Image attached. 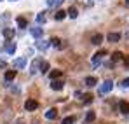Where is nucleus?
I'll list each match as a JSON object with an SVG mask.
<instances>
[{"label": "nucleus", "mask_w": 129, "mask_h": 124, "mask_svg": "<svg viewBox=\"0 0 129 124\" xmlns=\"http://www.w3.org/2000/svg\"><path fill=\"white\" fill-rule=\"evenodd\" d=\"M112 87H113V82H112V81H105V82L100 86V94H107V93H110Z\"/></svg>", "instance_id": "nucleus-1"}, {"label": "nucleus", "mask_w": 129, "mask_h": 124, "mask_svg": "<svg viewBox=\"0 0 129 124\" xmlns=\"http://www.w3.org/2000/svg\"><path fill=\"white\" fill-rule=\"evenodd\" d=\"M24 108H26L28 112H31V110H37V108H39V103H37L35 100H26V103H24Z\"/></svg>", "instance_id": "nucleus-2"}, {"label": "nucleus", "mask_w": 129, "mask_h": 124, "mask_svg": "<svg viewBox=\"0 0 129 124\" xmlns=\"http://www.w3.org/2000/svg\"><path fill=\"white\" fill-rule=\"evenodd\" d=\"M63 81H56V79H52V82H51V87L54 89V91H59V89H63Z\"/></svg>", "instance_id": "nucleus-3"}, {"label": "nucleus", "mask_w": 129, "mask_h": 124, "mask_svg": "<svg viewBox=\"0 0 129 124\" xmlns=\"http://www.w3.org/2000/svg\"><path fill=\"white\" fill-rule=\"evenodd\" d=\"M119 110H120L124 115H127L129 114V103L127 102H120V103H119Z\"/></svg>", "instance_id": "nucleus-4"}, {"label": "nucleus", "mask_w": 129, "mask_h": 124, "mask_svg": "<svg viewBox=\"0 0 129 124\" xmlns=\"http://www.w3.org/2000/svg\"><path fill=\"white\" fill-rule=\"evenodd\" d=\"M26 65V58H18V60H14V68H23Z\"/></svg>", "instance_id": "nucleus-5"}, {"label": "nucleus", "mask_w": 129, "mask_h": 124, "mask_svg": "<svg viewBox=\"0 0 129 124\" xmlns=\"http://www.w3.org/2000/svg\"><path fill=\"white\" fill-rule=\"evenodd\" d=\"M101 40H103V35H101V33H96V35H92V39H91V42H92L94 45H100Z\"/></svg>", "instance_id": "nucleus-6"}, {"label": "nucleus", "mask_w": 129, "mask_h": 124, "mask_svg": "<svg viewBox=\"0 0 129 124\" xmlns=\"http://www.w3.org/2000/svg\"><path fill=\"white\" fill-rule=\"evenodd\" d=\"M56 115H58V110H56V108H49V110L45 112V117H47V119H56Z\"/></svg>", "instance_id": "nucleus-7"}, {"label": "nucleus", "mask_w": 129, "mask_h": 124, "mask_svg": "<svg viewBox=\"0 0 129 124\" xmlns=\"http://www.w3.org/2000/svg\"><path fill=\"white\" fill-rule=\"evenodd\" d=\"M94 119H96V114H94L92 110H91V112H87V115H86V124H91Z\"/></svg>", "instance_id": "nucleus-8"}, {"label": "nucleus", "mask_w": 129, "mask_h": 124, "mask_svg": "<svg viewBox=\"0 0 129 124\" xmlns=\"http://www.w3.org/2000/svg\"><path fill=\"white\" fill-rule=\"evenodd\" d=\"M120 60H124V54H122V53H119V51H117V53H113V54H112V61L115 63V61H120Z\"/></svg>", "instance_id": "nucleus-9"}, {"label": "nucleus", "mask_w": 129, "mask_h": 124, "mask_svg": "<svg viewBox=\"0 0 129 124\" xmlns=\"http://www.w3.org/2000/svg\"><path fill=\"white\" fill-rule=\"evenodd\" d=\"M108 40L110 42H119L120 40V33H108Z\"/></svg>", "instance_id": "nucleus-10"}, {"label": "nucleus", "mask_w": 129, "mask_h": 124, "mask_svg": "<svg viewBox=\"0 0 129 124\" xmlns=\"http://www.w3.org/2000/svg\"><path fill=\"white\" fill-rule=\"evenodd\" d=\"M16 77V70H9V72H5V81L9 82V81H12Z\"/></svg>", "instance_id": "nucleus-11"}, {"label": "nucleus", "mask_w": 129, "mask_h": 124, "mask_svg": "<svg viewBox=\"0 0 129 124\" xmlns=\"http://www.w3.org/2000/svg\"><path fill=\"white\" fill-rule=\"evenodd\" d=\"M96 77H87L86 79V86H89V87H92V86H96Z\"/></svg>", "instance_id": "nucleus-12"}, {"label": "nucleus", "mask_w": 129, "mask_h": 124, "mask_svg": "<svg viewBox=\"0 0 129 124\" xmlns=\"http://www.w3.org/2000/svg\"><path fill=\"white\" fill-rule=\"evenodd\" d=\"M5 51H7L9 54H14V51H16V45H14V44H7V45H5Z\"/></svg>", "instance_id": "nucleus-13"}, {"label": "nucleus", "mask_w": 129, "mask_h": 124, "mask_svg": "<svg viewBox=\"0 0 129 124\" xmlns=\"http://www.w3.org/2000/svg\"><path fill=\"white\" fill-rule=\"evenodd\" d=\"M31 35L33 37H40L42 35V28H31Z\"/></svg>", "instance_id": "nucleus-14"}, {"label": "nucleus", "mask_w": 129, "mask_h": 124, "mask_svg": "<svg viewBox=\"0 0 129 124\" xmlns=\"http://www.w3.org/2000/svg\"><path fill=\"white\" fill-rule=\"evenodd\" d=\"M73 122H75V117H73V115H70V117H64L61 124H73Z\"/></svg>", "instance_id": "nucleus-15"}, {"label": "nucleus", "mask_w": 129, "mask_h": 124, "mask_svg": "<svg viewBox=\"0 0 129 124\" xmlns=\"http://www.w3.org/2000/svg\"><path fill=\"white\" fill-rule=\"evenodd\" d=\"M39 65H40V60H35V61H33V65H31V73H35V72H37Z\"/></svg>", "instance_id": "nucleus-16"}, {"label": "nucleus", "mask_w": 129, "mask_h": 124, "mask_svg": "<svg viewBox=\"0 0 129 124\" xmlns=\"http://www.w3.org/2000/svg\"><path fill=\"white\" fill-rule=\"evenodd\" d=\"M58 77H61V70H54V72H51V79H58Z\"/></svg>", "instance_id": "nucleus-17"}, {"label": "nucleus", "mask_w": 129, "mask_h": 124, "mask_svg": "<svg viewBox=\"0 0 129 124\" xmlns=\"http://www.w3.org/2000/svg\"><path fill=\"white\" fill-rule=\"evenodd\" d=\"M68 16H70V18H77V9H75V7H72V9L68 11Z\"/></svg>", "instance_id": "nucleus-18"}, {"label": "nucleus", "mask_w": 129, "mask_h": 124, "mask_svg": "<svg viewBox=\"0 0 129 124\" xmlns=\"http://www.w3.org/2000/svg\"><path fill=\"white\" fill-rule=\"evenodd\" d=\"M4 35H5L7 39H11V37L14 35V32H12V30H9V28H5V30H4Z\"/></svg>", "instance_id": "nucleus-19"}, {"label": "nucleus", "mask_w": 129, "mask_h": 124, "mask_svg": "<svg viewBox=\"0 0 129 124\" xmlns=\"http://www.w3.org/2000/svg\"><path fill=\"white\" fill-rule=\"evenodd\" d=\"M40 70H42V73H45V72L49 70V63H47V61H44L42 65H40Z\"/></svg>", "instance_id": "nucleus-20"}, {"label": "nucleus", "mask_w": 129, "mask_h": 124, "mask_svg": "<svg viewBox=\"0 0 129 124\" xmlns=\"http://www.w3.org/2000/svg\"><path fill=\"white\" fill-rule=\"evenodd\" d=\"M82 100H84V103H91V102H92V94H84Z\"/></svg>", "instance_id": "nucleus-21"}, {"label": "nucleus", "mask_w": 129, "mask_h": 124, "mask_svg": "<svg viewBox=\"0 0 129 124\" xmlns=\"http://www.w3.org/2000/svg\"><path fill=\"white\" fill-rule=\"evenodd\" d=\"M64 14H66V12H63V11H59V12H56V19L58 21H61L64 18Z\"/></svg>", "instance_id": "nucleus-22"}, {"label": "nucleus", "mask_w": 129, "mask_h": 124, "mask_svg": "<svg viewBox=\"0 0 129 124\" xmlns=\"http://www.w3.org/2000/svg\"><path fill=\"white\" fill-rule=\"evenodd\" d=\"M18 24H19L21 28H24V26H26V19H24V18H19V19H18Z\"/></svg>", "instance_id": "nucleus-23"}, {"label": "nucleus", "mask_w": 129, "mask_h": 124, "mask_svg": "<svg viewBox=\"0 0 129 124\" xmlns=\"http://www.w3.org/2000/svg\"><path fill=\"white\" fill-rule=\"evenodd\" d=\"M94 56H96V58H103V56H107V51H100V53H96Z\"/></svg>", "instance_id": "nucleus-24"}, {"label": "nucleus", "mask_w": 129, "mask_h": 124, "mask_svg": "<svg viewBox=\"0 0 129 124\" xmlns=\"http://www.w3.org/2000/svg\"><path fill=\"white\" fill-rule=\"evenodd\" d=\"M37 47H39V49H45V47H47V44H45V42H39V44H37Z\"/></svg>", "instance_id": "nucleus-25"}, {"label": "nucleus", "mask_w": 129, "mask_h": 124, "mask_svg": "<svg viewBox=\"0 0 129 124\" xmlns=\"http://www.w3.org/2000/svg\"><path fill=\"white\" fill-rule=\"evenodd\" d=\"M37 21H39V23H44V21H45V16H44V12L40 14V16H39V18H37Z\"/></svg>", "instance_id": "nucleus-26"}, {"label": "nucleus", "mask_w": 129, "mask_h": 124, "mask_svg": "<svg viewBox=\"0 0 129 124\" xmlns=\"http://www.w3.org/2000/svg\"><path fill=\"white\" fill-rule=\"evenodd\" d=\"M122 86H124V87H129V77H127V79H124V81H122Z\"/></svg>", "instance_id": "nucleus-27"}, {"label": "nucleus", "mask_w": 129, "mask_h": 124, "mask_svg": "<svg viewBox=\"0 0 129 124\" xmlns=\"http://www.w3.org/2000/svg\"><path fill=\"white\" fill-rule=\"evenodd\" d=\"M51 42H52V45H59V42H61V40H59V39H52Z\"/></svg>", "instance_id": "nucleus-28"}, {"label": "nucleus", "mask_w": 129, "mask_h": 124, "mask_svg": "<svg viewBox=\"0 0 129 124\" xmlns=\"http://www.w3.org/2000/svg\"><path fill=\"white\" fill-rule=\"evenodd\" d=\"M4 65H5V61H4V60H0V66H4Z\"/></svg>", "instance_id": "nucleus-29"}, {"label": "nucleus", "mask_w": 129, "mask_h": 124, "mask_svg": "<svg viewBox=\"0 0 129 124\" xmlns=\"http://www.w3.org/2000/svg\"><path fill=\"white\" fill-rule=\"evenodd\" d=\"M126 4H127V5H129V0H126Z\"/></svg>", "instance_id": "nucleus-30"}]
</instances>
